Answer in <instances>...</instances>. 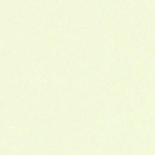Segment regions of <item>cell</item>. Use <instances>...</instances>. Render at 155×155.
Returning <instances> with one entry per match:
<instances>
[{
    "label": "cell",
    "instance_id": "cell-16",
    "mask_svg": "<svg viewBox=\"0 0 155 155\" xmlns=\"http://www.w3.org/2000/svg\"><path fill=\"white\" fill-rule=\"evenodd\" d=\"M126 39L113 40V47L117 50H122L126 47Z\"/></svg>",
    "mask_w": 155,
    "mask_h": 155
},
{
    "label": "cell",
    "instance_id": "cell-11",
    "mask_svg": "<svg viewBox=\"0 0 155 155\" xmlns=\"http://www.w3.org/2000/svg\"><path fill=\"white\" fill-rule=\"evenodd\" d=\"M49 82V79L47 75L42 74L38 77L36 79V85L39 87L44 88L48 85Z\"/></svg>",
    "mask_w": 155,
    "mask_h": 155
},
{
    "label": "cell",
    "instance_id": "cell-2",
    "mask_svg": "<svg viewBox=\"0 0 155 155\" xmlns=\"http://www.w3.org/2000/svg\"><path fill=\"white\" fill-rule=\"evenodd\" d=\"M45 44L48 50H54L58 48L59 44V31L55 27L47 28L45 32Z\"/></svg>",
    "mask_w": 155,
    "mask_h": 155
},
{
    "label": "cell",
    "instance_id": "cell-6",
    "mask_svg": "<svg viewBox=\"0 0 155 155\" xmlns=\"http://www.w3.org/2000/svg\"><path fill=\"white\" fill-rule=\"evenodd\" d=\"M155 49L154 46H145L142 50L141 56H142L146 61L153 59Z\"/></svg>",
    "mask_w": 155,
    "mask_h": 155
},
{
    "label": "cell",
    "instance_id": "cell-4",
    "mask_svg": "<svg viewBox=\"0 0 155 155\" xmlns=\"http://www.w3.org/2000/svg\"><path fill=\"white\" fill-rule=\"evenodd\" d=\"M122 56L125 59L133 60L136 56V49L133 46H126L122 50Z\"/></svg>",
    "mask_w": 155,
    "mask_h": 155
},
{
    "label": "cell",
    "instance_id": "cell-1",
    "mask_svg": "<svg viewBox=\"0 0 155 155\" xmlns=\"http://www.w3.org/2000/svg\"><path fill=\"white\" fill-rule=\"evenodd\" d=\"M145 74L146 60L141 56H136L133 59V76L136 79H142Z\"/></svg>",
    "mask_w": 155,
    "mask_h": 155
},
{
    "label": "cell",
    "instance_id": "cell-17",
    "mask_svg": "<svg viewBox=\"0 0 155 155\" xmlns=\"http://www.w3.org/2000/svg\"><path fill=\"white\" fill-rule=\"evenodd\" d=\"M27 7L30 10H37L39 7V0H28L27 2Z\"/></svg>",
    "mask_w": 155,
    "mask_h": 155
},
{
    "label": "cell",
    "instance_id": "cell-5",
    "mask_svg": "<svg viewBox=\"0 0 155 155\" xmlns=\"http://www.w3.org/2000/svg\"><path fill=\"white\" fill-rule=\"evenodd\" d=\"M103 74L104 77L107 79H114L117 75V68L112 65H107L103 70Z\"/></svg>",
    "mask_w": 155,
    "mask_h": 155
},
{
    "label": "cell",
    "instance_id": "cell-9",
    "mask_svg": "<svg viewBox=\"0 0 155 155\" xmlns=\"http://www.w3.org/2000/svg\"><path fill=\"white\" fill-rule=\"evenodd\" d=\"M154 1L155 0H142V8L148 12L154 13Z\"/></svg>",
    "mask_w": 155,
    "mask_h": 155
},
{
    "label": "cell",
    "instance_id": "cell-3",
    "mask_svg": "<svg viewBox=\"0 0 155 155\" xmlns=\"http://www.w3.org/2000/svg\"><path fill=\"white\" fill-rule=\"evenodd\" d=\"M117 28V21L113 17L105 19L104 22V35L106 40L113 41Z\"/></svg>",
    "mask_w": 155,
    "mask_h": 155
},
{
    "label": "cell",
    "instance_id": "cell-14",
    "mask_svg": "<svg viewBox=\"0 0 155 155\" xmlns=\"http://www.w3.org/2000/svg\"><path fill=\"white\" fill-rule=\"evenodd\" d=\"M136 2L135 0H124L123 2V7L126 11H133L136 8Z\"/></svg>",
    "mask_w": 155,
    "mask_h": 155
},
{
    "label": "cell",
    "instance_id": "cell-7",
    "mask_svg": "<svg viewBox=\"0 0 155 155\" xmlns=\"http://www.w3.org/2000/svg\"><path fill=\"white\" fill-rule=\"evenodd\" d=\"M104 57L108 60H113L116 58L117 50L113 46H107L104 49Z\"/></svg>",
    "mask_w": 155,
    "mask_h": 155
},
{
    "label": "cell",
    "instance_id": "cell-10",
    "mask_svg": "<svg viewBox=\"0 0 155 155\" xmlns=\"http://www.w3.org/2000/svg\"><path fill=\"white\" fill-rule=\"evenodd\" d=\"M124 84L125 88H133L136 85V78L133 75L124 76Z\"/></svg>",
    "mask_w": 155,
    "mask_h": 155
},
{
    "label": "cell",
    "instance_id": "cell-8",
    "mask_svg": "<svg viewBox=\"0 0 155 155\" xmlns=\"http://www.w3.org/2000/svg\"><path fill=\"white\" fill-rule=\"evenodd\" d=\"M88 21L85 18L79 17L74 21V27L78 30H84L88 27Z\"/></svg>",
    "mask_w": 155,
    "mask_h": 155
},
{
    "label": "cell",
    "instance_id": "cell-15",
    "mask_svg": "<svg viewBox=\"0 0 155 155\" xmlns=\"http://www.w3.org/2000/svg\"><path fill=\"white\" fill-rule=\"evenodd\" d=\"M55 8L56 10L62 11L67 9L68 7V0H56L55 1Z\"/></svg>",
    "mask_w": 155,
    "mask_h": 155
},
{
    "label": "cell",
    "instance_id": "cell-12",
    "mask_svg": "<svg viewBox=\"0 0 155 155\" xmlns=\"http://www.w3.org/2000/svg\"><path fill=\"white\" fill-rule=\"evenodd\" d=\"M27 65L30 68H36L39 65V59L36 56H30L27 60Z\"/></svg>",
    "mask_w": 155,
    "mask_h": 155
},
{
    "label": "cell",
    "instance_id": "cell-13",
    "mask_svg": "<svg viewBox=\"0 0 155 155\" xmlns=\"http://www.w3.org/2000/svg\"><path fill=\"white\" fill-rule=\"evenodd\" d=\"M126 30L123 27H117L116 30L115 36L113 40H117V39H126Z\"/></svg>",
    "mask_w": 155,
    "mask_h": 155
}]
</instances>
